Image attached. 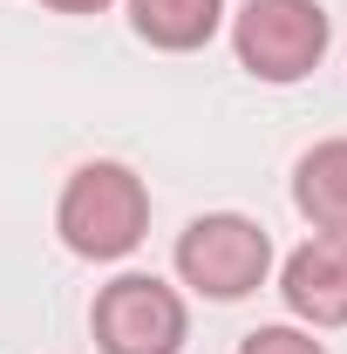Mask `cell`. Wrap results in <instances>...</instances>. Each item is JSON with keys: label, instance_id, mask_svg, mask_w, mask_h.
<instances>
[{"label": "cell", "instance_id": "1", "mask_svg": "<svg viewBox=\"0 0 347 354\" xmlns=\"http://www.w3.org/2000/svg\"><path fill=\"white\" fill-rule=\"evenodd\" d=\"M55 225L82 259H123L143 239V225H150V191L123 164H82L68 177V191H62Z\"/></svg>", "mask_w": 347, "mask_h": 354}, {"label": "cell", "instance_id": "2", "mask_svg": "<svg viewBox=\"0 0 347 354\" xmlns=\"http://www.w3.org/2000/svg\"><path fill=\"white\" fill-rule=\"evenodd\" d=\"M232 41L259 82H300L327 55V14L320 0H245Z\"/></svg>", "mask_w": 347, "mask_h": 354}, {"label": "cell", "instance_id": "3", "mask_svg": "<svg viewBox=\"0 0 347 354\" xmlns=\"http://www.w3.org/2000/svg\"><path fill=\"white\" fill-rule=\"evenodd\" d=\"M265 266H272V239L238 212H212L177 239V272L212 300H245L252 286H265Z\"/></svg>", "mask_w": 347, "mask_h": 354}, {"label": "cell", "instance_id": "4", "mask_svg": "<svg viewBox=\"0 0 347 354\" xmlns=\"http://www.w3.org/2000/svg\"><path fill=\"white\" fill-rule=\"evenodd\" d=\"M184 300L150 272H123L95 293V341L102 354H177L184 348Z\"/></svg>", "mask_w": 347, "mask_h": 354}, {"label": "cell", "instance_id": "5", "mask_svg": "<svg viewBox=\"0 0 347 354\" xmlns=\"http://www.w3.org/2000/svg\"><path fill=\"white\" fill-rule=\"evenodd\" d=\"M286 307L313 320V327H341L347 320V239H306L300 252L286 259V279H279Z\"/></svg>", "mask_w": 347, "mask_h": 354}, {"label": "cell", "instance_id": "6", "mask_svg": "<svg viewBox=\"0 0 347 354\" xmlns=\"http://www.w3.org/2000/svg\"><path fill=\"white\" fill-rule=\"evenodd\" d=\"M293 205H300L327 239H347V136H334V143H320V150L300 157Z\"/></svg>", "mask_w": 347, "mask_h": 354}, {"label": "cell", "instance_id": "7", "mask_svg": "<svg viewBox=\"0 0 347 354\" xmlns=\"http://www.w3.org/2000/svg\"><path fill=\"white\" fill-rule=\"evenodd\" d=\"M130 21L150 48H205L225 21V0H130Z\"/></svg>", "mask_w": 347, "mask_h": 354}, {"label": "cell", "instance_id": "8", "mask_svg": "<svg viewBox=\"0 0 347 354\" xmlns=\"http://www.w3.org/2000/svg\"><path fill=\"white\" fill-rule=\"evenodd\" d=\"M238 354H327V348H320L313 334H293V327H259Z\"/></svg>", "mask_w": 347, "mask_h": 354}, {"label": "cell", "instance_id": "9", "mask_svg": "<svg viewBox=\"0 0 347 354\" xmlns=\"http://www.w3.org/2000/svg\"><path fill=\"white\" fill-rule=\"evenodd\" d=\"M41 7H55V14H95V7H109V0H41Z\"/></svg>", "mask_w": 347, "mask_h": 354}]
</instances>
